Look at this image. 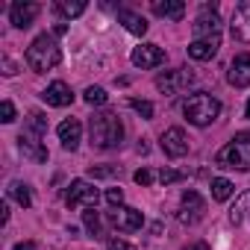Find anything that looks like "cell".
<instances>
[{"instance_id":"obj_1","label":"cell","mask_w":250,"mask_h":250,"mask_svg":"<svg viewBox=\"0 0 250 250\" xmlns=\"http://www.w3.org/2000/svg\"><path fill=\"white\" fill-rule=\"evenodd\" d=\"M88 139H91V147L97 150H115L121 147V139H124V124L115 112L103 109V112H94L91 121H88Z\"/></svg>"},{"instance_id":"obj_2","label":"cell","mask_w":250,"mask_h":250,"mask_svg":"<svg viewBox=\"0 0 250 250\" xmlns=\"http://www.w3.org/2000/svg\"><path fill=\"white\" fill-rule=\"evenodd\" d=\"M27 65L36 71V74H47V71H53L59 62H62V50H59V44H56V36H50V33H42V36H36L33 39V44L27 47Z\"/></svg>"},{"instance_id":"obj_3","label":"cell","mask_w":250,"mask_h":250,"mask_svg":"<svg viewBox=\"0 0 250 250\" xmlns=\"http://www.w3.org/2000/svg\"><path fill=\"white\" fill-rule=\"evenodd\" d=\"M215 165L218 168H229V171H250V133H235L218 153H215Z\"/></svg>"},{"instance_id":"obj_4","label":"cell","mask_w":250,"mask_h":250,"mask_svg":"<svg viewBox=\"0 0 250 250\" xmlns=\"http://www.w3.org/2000/svg\"><path fill=\"white\" fill-rule=\"evenodd\" d=\"M183 115L194 127H209V124L221 115V100L209 91H197L183 103Z\"/></svg>"},{"instance_id":"obj_5","label":"cell","mask_w":250,"mask_h":250,"mask_svg":"<svg viewBox=\"0 0 250 250\" xmlns=\"http://www.w3.org/2000/svg\"><path fill=\"white\" fill-rule=\"evenodd\" d=\"M97 188L88 183V180H71V186H68V191H65V203H68V209H88V206H94L97 203Z\"/></svg>"},{"instance_id":"obj_6","label":"cell","mask_w":250,"mask_h":250,"mask_svg":"<svg viewBox=\"0 0 250 250\" xmlns=\"http://www.w3.org/2000/svg\"><path fill=\"white\" fill-rule=\"evenodd\" d=\"M191 33H194V39L221 36V15H218V6H215V3H206V6L200 9V15H197L194 24H191Z\"/></svg>"},{"instance_id":"obj_7","label":"cell","mask_w":250,"mask_h":250,"mask_svg":"<svg viewBox=\"0 0 250 250\" xmlns=\"http://www.w3.org/2000/svg\"><path fill=\"white\" fill-rule=\"evenodd\" d=\"M191 83H194V74H191L188 68L165 71V74H159V77H156V88H159L162 94H180V91H186Z\"/></svg>"},{"instance_id":"obj_8","label":"cell","mask_w":250,"mask_h":250,"mask_svg":"<svg viewBox=\"0 0 250 250\" xmlns=\"http://www.w3.org/2000/svg\"><path fill=\"white\" fill-rule=\"evenodd\" d=\"M206 215V203L197 191H186L183 200H180V209H177V221L186 224V227H194L200 218Z\"/></svg>"},{"instance_id":"obj_9","label":"cell","mask_w":250,"mask_h":250,"mask_svg":"<svg viewBox=\"0 0 250 250\" xmlns=\"http://www.w3.org/2000/svg\"><path fill=\"white\" fill-rule=\"evenodd\" d=\"M109 224L115 229H121V232H136V229L145 227V215L139 209H133V206H115L109 212Z\"/></svg>"},{"instance_id":"obj_10","label":"cell","mask_w":250,"mask_h":250,"mask_svg":"<svg viewBox=\"0 0 250 250\" xmlns=\"http://www.w3.org/2000/svg\"><path fill=\"white\" fill-rule=\"evenodd\" d=\"M229 33L238 44H250V0H241L232 12V21H229Z\"/></svg>"},{"instance_id":"obj_11","label":"cell","mask_w":250,"mask_h":250,"mask_svg":"<svg viewBox=\"0 0 250 250\" xmlns=\"http://www.w3.org/2000/svg\"><path fill=\"white\" fill-rule=\"evenodd\" d=\"M130 62L142 71H150V68H159L165 62V50L156 47V44H139L133 53H130Z\"/></svg>"},{"instance_id":"obj_12","label":"cell","mask_w":250,"mask_h":250,"mask_svg":"<svg viewBox=\"0 0 250 250\" xmlns=\"http://www.w3.org/2000/svg\"><path fill=\"white\" fill-rule=\"evenodd\" d=\"M159 145H162L165 156H171V159H183V156L188 153V139H186V133H183L180 127L165 130L162 139H159Z\"/></svg>"},{"instance_id":"obj_13","label":"cell","mask_w":250,"mask_h":250,"mask_svg":"<svg viewBox=\"0 0 250 250\" xmlns=\"http://www.w3.org/2000/svg\"><path fill=\"white\" fill-rule=\"evenodd\" d=\"M18 147H21V153H24L27 159H33V162H47V147L42 145V136H39V133L24 130V133L18 136Z\"/></svg>"},{"instance_id":"obj_14","label":"cell","mask_w":250,"mask_h":250,"mask_svg":"<svg viewBox=\"0 0 250 250\" xmlns=\"http://www.w3.org/2000/svg\"><path fill=\"white\" fill-rule=\"evenodd\" d=\"M56 133H59V142H62V147L65 150H77L80 147V139H83V124L77 121V118H65L59 127H56Z\"/></svg>"},{"instance_id":"obj_15","label":"cell","mask_w":250,"mask_h":250,"mask_svg":"<svg viewBox=\"0 0 250 250\" xmlns=\"http://www.w3.org/2000/svg\"><path fill=\"white\" fill-rule=\"evenodd\" d=\"M227 80H229V85H235V88H247V85H250V53H238V56L229 62Z\"/></svg>"},{"instance_id":"obj_16","label":"cell","mask_w":250,"mask_h":250,"mask_svg":"<svg viewBox=\"0 0 250 250\" xmlns=\"http://www.w3.org/2000/svg\"><path fill=\"white\" fill-rule=\"evenodd\" d=\"M42 100L47 103V106H56V109H65V106H71V100H74V91L62 83V80H56V83H50L44 91H42Z\"/></svg>"},{"instance_id":"obj_17","label":"cell","mask_w":250,"mask_h":250,"mask_svg":"<svg viewBox=\"0 0 250 250\" xmlns=\"http://www.w3.org/2000/svg\"><path fill=\"white\" fill-rule=\"evenodd\" d=\"M218 50H221V36H212V39H191V44H188V56L197 59V62H209Z\"/></svg>"},{"instance_id":"obj_18","label":"cell","mask_w":250,"mask_h":250,"mask_svg":"<svg viewBox=\"0 0 250 250\" xmlns=\"http://www.w3.org/2000/svg\"><path fill=\"white\" fill-rule=\"evenodd\" d=\"M36 15H39V3H12V9H9V21H12V27H18V30H27V27H33V21H36Z\"/></svg>"},{"instance_id":"obj_19","label":"cell","mask_w":250,"mask_h":250,"mask_svg":"<svg viewBox=\"0 0 250 250\" xmlns=\"http://www.w3.org/2000/svg\"><path fill=\"white\" fill-rule=\"evenodd\" d=\"M153 12L168 21H180L186 15V3L183 0H153Z\"/></svg>"},{"instance_id":"obj_20","label":"cell","mask_w":250,"mask_h":250,"mask_svg":"<svg viewBox=\"0 0 250 250\" xmlns=\"http://www.w3.org/2000/svg\"><path fill=\"white\" fill-rule=\"evenodd\" d=\"M118 21L127 27L133 36H145V33H147V21H145L139 12H133V9H118Z\"/></svg>"},{"instance_id":"obj_21","label":"cell","mask_w":250,"mask_h":250,"mask_svg":"<svg viewBox=\"0 0 250 250\" xmlns=\"http://www.w3.org/2000/svg\"><path fill=\"white\" fill-rule=\"evenodd\" d=\"M250 221V191H244V194H238L235 197V203L229 206V224H247Z\"/></svg>"},{"instance_id":"obj_22","label":"cell","mask_w":250,"mask_h":250,"mask_svg":"<svg viewBox=\"0 0 250 250\" xmlns=\"http://www.w3.org/2000/svg\"><path fill=\"white\" fill-rule=\"evenodd\" d=\"M9 197H12L18 206H24V209H30V206H33V191H30V186H27V183H21V180H15V183L9 186Z\"/></svg>"},{"instance_id":"obj_23","label":"cell","mask_w":250,"mask_h":250,"mask_svg":"<svg viewBox=\"0 0 250 250\" xmlns=\"http://www.w3.org/2000/svg\"><path fill=\"white\" fill-rule=\"evenodd\" d=\"M232 191H235V186H232L227 177H215V180H212V200L224 203V200L232 197Z\"/></svg>"},{"instance_id":"obj_24","label":"cell","mask_w":250,"mask_h":250,"mask_svg":"<svg viewBox=\"0 0 250 250\" xmlns=\"http://www.w3.org/2000/svg\"><path fill=\"white\" fill-rule=\"evenodd\" d=\"M83 224H85V229H88V235H91V238H100V235H103V224H100V212H97L94 206H88V209L83 212Z\"/></svg>"},{"instance_id":"obj_25","label":"cell","mask_w":250,"mask_h":250,"mask_svg":"<svg viewBox=\"0 0 250 250\" xmlns=\"http://www.w3.org/2000/svg\"><path fill=\"white\" fill-rule=\"evenodd\" d=\"M56 9H59V15H65V18H80V15L85 12V3H83V0H77V3H71V0H59Z\"/></svg>"},{"instance_id":"obj_26","label":"cell","mask_w":250,"mask_h":250,"mask_svg":"<svg viewBox=\"0 0 250 250\" xmlns=\"http://www.w3.org/2000/svg\"><path fill=\"white\" fill-rule=\"evenodd\" d=\"M83 100H85L88 106H103V103L109 100V94H106L100 85H88V88L83 91Z\"/></svg>"},{"instance_id":"obj_27","label":"cell","mask_w":250,"mask_h":250,"mask_svg":"<svg viewBox=\"0 0 250 250\" xmlns=\"http://www.w3.org/2000/svg\"><path fill=\"white\" fill-rule=\"evenodd\" d=\"M118 174H121L118 165H91L88 168V177H94V180H109V177H118Z\"/></svg>"},{"instance_id":"obj_28","label":"cell","mask_w":250,"mask_h":250,"mask_svg":"<svg viewBox=\"0 0 250 250\" xmlns=\"http://www.w3.org/2000/svg\"><path fill=\"white\" fill-rule=\"evenodd\" d=\"M30 130H33V133H39V136H44V133H47V118H44L42 112H30Z\"/></svg>"},{"instance_id":"obj_29","label":"cell","mask_w":250,"mask_h":250,"mask_svg":"<svg viewBox=\"0 0 250 250\" xmlns=\"http://www.w3.org/2000/svg\"><path fill=\"white\" fill-rule=\"evenodd\" d=\"M130 106H133L142 118H147V121L153 118V103H150V100H130Z\"/></svg>"},{"instance_id":"obj_30","label":"cell","mask_w":250,"mask_h":250,"mask_svg":"<svg viewBox=\"0 0 250 250\" xmlns=\"http://www.w3.org/2000/svg\"><path fill=\"white\" fill-rule=\"evenodd\" d=\"M0 121H3V124H12V121H15V106H12V100H3V103H0Z\"/></svg>"},{"instance_id":"obj_31","label":"cell","mask_w":250,"mask_h":250,"mask_svg":"<svg viewBox=\"0 0 250 250\" xmlns=\"http://www.w3.org/2000/svg\"><path fill=\"white\" fill-rule=\"evenodd\" d=\"M177 180H183L180 171H174V168H162V171H159V183H162V186H171V183H177Z\"/></svg>"},{"instance_id":"obj_32","label":"cell","mask_w":250,"mask_h":250,"mask_svg":"<svg viewBox=\"0 0 250 250\" xmlns=\"http://www.w3.org/2000/svg\"><path fill=\"white\" fill-rule=\"evenodd\" d=\"M133 180H136L139 186H150V183H153V171H150V168H139V171L133 174Z\"/></svg>"},{"instance_id":"obj_33","label":"cell","mask_w":250,"mask_h":250,"mask_svg":"<svg viewBox=\"0 0 250 250\" xmlns=\"http://www.w3.org/2000/svg\"><path fill=\"white\" fill-rule=\"evenodd\" d=\"M106 200L112 203V209H115V206H124V191H121V188H109V191H106Z\"/></svg>"},{"instance_id":"obj_34","label":"cell","mask_w":250,"mask_h":250,"mask_svg":"<svg viewBox=\"0 0 250 250\" xmlns=\"http://www.w3.org/2000/svg\"><path fill=\"white\" fill-rule=\"evenodd\" d=\"M106 250H136V247H133L130 241H124V238H109Z\"/></svg>"},{"instance_id":"obj_35","label":"cell","mask_w":250,"mask_h":250,"mask_svg":"<svg viewBox=\"0 0 250 250\" xmlns=\"http://www.w3.org/2000/svg\"><path fill=\"white\" fill-rule=\"evenodd\" d=\"M0 221H9V203H0Z\"/></svg>"},{"instance_id":"obj_36","label":"cell","mask_w":250,"mask_h":250,"mask_svg":"<svg viewBox=\"0 0 250 250\" xmlns=\"http://www.w3.org/2000/svg\"><path fill=\"white\" fill-rule=\"evenodd\" d=\"M3 68H6V71H3L6 77H12V74H15V62H12V59H3Z\"/></svg>"},{"instance_id":"obj_37","label":"cell","mask_w":250,"mask_h":250,"mask_svg":"<svg viewBox=\"0 0 250 250\" xmlns=\"http://www.w3.org/2000/svg\"><path fill=\"white\" fill-rule=\"evenodd\" d=\"M12 250H36V244H33V241H21V244H15Z\"/></svg>"},{"instance_id":"obj_38","label":"cell","mask_w":250,"mask_h":250,"mask_svg":"<svg viewBox=\"0 0 250 250\" xmlns=\"http://www.w3.org/2000/svg\"><path fill=\"white\" fill-rule=\"evenodd\" d=\"M186 250H209V247H206V244L200 241V244H194V247H186Z\"/></svg>"},{"instance_id":"obj_39","label":"cell","mask_w":250,"mask_h":250,"mask_svg":"<svg viewBox=\"0 0 250 250\" xmlns=\"http://www.w3.org/2000/svg\"><path fill=\"white\" fill-rule=\"evenodd\" d=\"M244 118H250V100H247V106H244Z\"/></svg>"}]
</instances>
